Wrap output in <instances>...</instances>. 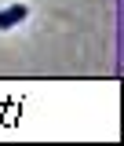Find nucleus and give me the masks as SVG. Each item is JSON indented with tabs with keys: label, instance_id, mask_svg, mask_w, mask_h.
<instances>
[{
	"label": "nucleus",
	"instance_id": "obj_1",
	"mask_svg": "<svg viewBox=\"0 0 124 146\" xmlns=\"http://www.w3.org/2000/svg\"><path fill=\"white\" fill-rule=\"evenodd\" d=\"M29 18V7L26 4H7V7H0V29H15Z\"/></svg>",
	"mask_w": 124,
	"mask_h": 146
}]
</instances>
